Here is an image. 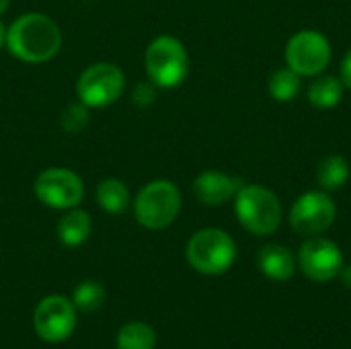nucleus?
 <instances>
[{
  "instance_id": "obj_1",
  "label": "nucleus",
  "mask_w": 351,
  "mask_h": 349,
  "mask_svg": "<svg viewBox=\"0 0 351 349\" xmlns=\"http://www.w3.org/2000/svg\"><path fill=\"white\" fill-rule=\"evenodd\" d=\"M6 47L14 58L27 64H43L60 51L62 31L47 14L27 12L8 27Z\"/></svg>"
},
{
  "instance_id": "obj_2",
  "label": "nucleus",
  "mask_w": 351,
  "mask_h": 349,
  "mask_svg": "<svg viewBox=\"0 0 351 349\" xmlns=\"http://www.w3.org/2000/svg\"><path fill=\"white\" fill-rule=\"evenodd\" d=\"M234 212L239 222L257 237H267L282 224L278 195L261 185H243L234 195Z\"/></svg>"
},
{
  "instance_id": "obj_3",
  "label": "nucleus",
  "mask_w": 351,
  "mask_h": 349,
  "mask_svg": "<svg viewBox=\"0 0 351 349\" xmlns=\"http://www.w3.org/2000/svg\"><path fill=\"white\" fill-rule=\"evenodd\" d=\"M181 212V193L173 181L156 179L140 189L134 202L136 220L148 230L171 226Z\"/></svg>"
},
{
  "instance_id": "obj_4",
  "label": "nucleus",
  "mask_w": 351,
  "mask_h": 349,
  "mask_svg": "<svg viewBox=\"0 0 351 349\" xmlns=\"http://www.w3.org/2000/svg\"><path fill=\"white\" fill-rule=\"evenodd\" d=\"M237 259L234 239L220 228H204L187 243L189 265L204 276H220L232 267Z\"/></svg>"
},
{
  "instance_id": "obj_5",
  "label": "nucleus",
  "mask_w": 351,
  "mask_h": 349,
  "mask_svg": "<svg viewBox=\"0 0 351 349\" xmlns=\"http://www.w3.org/2000/svg\"><path fill=\"white\" fill-rule=\"evenodd\" d=\"M144 66L148 78L158 88H175L187 78L189 53L177 37L160 35L148 45Z\"/></svg>"
},
{
  "instance_id": "obj_6",
  "label": "nucleus",
  "mask_w": 351,
  "mask_h": 349,
  "mask_svg": "<svg viewBox=\"0 0 351 349\" xmlns=\"http://www.w3.org/2000/svg\"><path fill=\"white\" fill-rule=\"evenodd\" d=\"M125 88V76L119 66L99 62L88 66L76 82V97L88 109L113 105Z\"/></svg>"
},
{
  "instance_id": "obj_7",
  "label": "nucleus",
  "mask_w": 351,
  "mask_h": 349,
  "mask_svg": "<svg viewBox=\"0 0 351 349\" xmlns=\"http://www.w3.org/2000/svg\"><path fill=\"white\" fill-rule=\"evenodd\" d=\"M33 191H35L37 200L47 208L72 210L84 197V183L70 169L51 167L37 175V179L33 183Z\"/></svg>"
},
{
  "instance_id": "obj_8",
  "label": "nucleus",
  "mask_w": 351,
  "mask_h": 349,
  "mask_svg": "<svg viewBox=\"0 0 351 349\" xmlns=\"http://www.w3.org/2000/svg\"><path fill=\"white\" fill-rule=\"evenodd\" d=\"M337 216L333 197L325 191L302 193L290 210V226L300 237H321L331 228Z\"/></svg>"
},
{
  "instance_id": "obj_9",
  "label": "nucleus",
  "mask_w": 351,
  "mask_h": 349,
  "mask_svg": "<svg viewBox=\"0 0 351 349\" xmlns=\"http://www.w3.org/2000/svg\"><path fill=\"white\" fill-rule=\"evenodd\" d=\"M286 62L300 76H317L331 62V43L321 31H298L286 45Z\"/></svg>"
},
{
  "instance_id": "obj_10",
  "label": "nucleus",
  "mask_w": 351,
  "mask_h": 349,
  "mask_svg": "<svg viewBox=\"0 0 351 349\" xmlns=\"http://www.w3.org/2000/svg\"><path fill=\"white\" fill-rule=\"evenodd\" d=\"M33 327L37 335L47 344L66 341L76 327V306L60 294L43 298L33 315Z\"/></svg>"
},
{
  "instance_id": "obj_11",
  "label": "nucleus",
  "mask_w": 351,
  "mask_h": 349,
  "mask_svg": "<svg viewBox=\"0 0 351 349\" xmlns=\"http://www.w3.org/2000/svg\"><path fill=\"white\" fill-rule=\"evenodd\" d=\"M298 265L302 274L313 282H331L339 276L343 267L341 249L321 237H308V241L298 251Z\"/></svg>"
},
{
  "instance_id": "obj_12",
  "label": "nucleus",
  "mask_w": 351,
  "mask_h": 349,
  "mask_svg": "<svg viewBox=\"0 0 351 349\" xmlns=\"http://www.w3.org/2000/svg\"><path fill=\"white\" fill-rule=\"evenodd\" d=\"M241 187L243 183L239 177H232L220 171H204L193 181V193L206 206H222L228 200H234Z\"/></svg>"
},
{
  "instance_id": "obj_13",
  "label": "nucleus",
  "mask_w": 351,
  "mask_h": 349,
  "mask_svg": "<svg viewBox=\"0 0 351 349\" xmlns=\"http://www.w3.org/2000/svg\"><path fill=\"white\" fill-rule=\"evenodd\" d=\"M257 263H259L261 274L274 282H286L296 272L294 255L290 253V249H286L282 245H265L259 251Z\"/></svg>"
},
{
  "instance_id": "obj_14",
  "label": "nucleus",
  "mask_w": 351,
  "mask_h": 349,
  "mask_svg": "<svg viewBox=\"0 0 351 349\" xmlns=\"http://www.w3.org/2000/svg\"><path fill=\"white\" fill-rule=\"evenodd\" d=\"M90 230H93V220L84 210L72 208L58 222V239L64 247H72V249L80 247L90 237Z\"/></svg>"
},
{
  "instance_id": "obj_15",
  "label": "nucleus",
  "mask_w": 351,
  "mask_h": 349,
  "mask_svg": "<svg viewBox=\"0 0 351 349\" xmlns=\"http://www.w3.org/2000/svg\"><path fill=\"white\" fill-rule=\"evenodd\" d=\"M132 195L128 185L121 179L109 177L103 179L97 187V204L107 212V214H123L130 208Z\"/></svg>"
},
{
  "instance_id": "obj_16",
  "label": "nucleus",
  "mask_w": 351,
  "mask_h": 349,
  "mask_svg": "<svg viewBox=\"0 0 351 349\" xmlns=\"http://www.w3.org/2000/svg\"><path fill=\"white\" fill-rule=\"evenodd\" d=\"M348 179H350V163L343 156L331 154L321 160L317 171V181L325 191L341 189L348 183Z\"/></svg>"
},
{
  "instance_id": "obj_17",
  "label": "nucleus",
  "mask_w": 351,
  "mask_h": 349,
  "mask_svg": "<svg viewBox=\"0 0 351 349\" xmlns=\"http://www.w3.org/2000/svg\"><path fill=\"white\" fill-rule=\"evenodd\" d=\"M343 97V82L335 76H321L308 86V101L317 109H333Z\"/></svg>"
},
{
  "instance_id": "obj_18",
  "label": "nucleus",
  "mask_w": 351,
  "mask_h": 349,
  "mask_svg": "<svg viewBox=\"0 0 351 349\" xmlns=\"http://www.w3.org/2000/svg\"><path fill=\"white\" fill-rule=\"evenodd\" d=\"M117 349H154L156 333L146 323H128L117 333Z\"/></svg>"
},
{
  "instance_id": "obj_19",
  "label": "nucleus",
  "mask_w": 351,
  "mask_h": 349,
  "mask_svg": "<svg viewBox=\"0 0 351 349\" xmlns=\"http://www.w3.org/2000/svg\"><path fill=\"white\" fill-rule=\"evenodd\" d=\"M298 93H300V74L298 72H294L292 68H280L271 74L269 95L276 101L288 103V101L296 99Z\"/></svg>"
},
{
  "instance_id": "obj_20",
  "label": "nucleus",
  "mask_w": 351,
  "mask_h": 349,
  "mask_svg": "<svg viewBox=\"0 0 351 349\" xmlns=\"http://www.w3.org/2000/svg\"><path fill=\"white\" fill-rule=\"evenodd\" d=\"M72 304L82 311V313H95L105 304V290L99 282H82L76 286L74 296H72Z\"/></svg>"
},
{
  "instance_id": "obj_21",
  "label": "nucleus",
  "mask_w": 351,
  "mask_h": 349,
  "mask_svg": "<svg viewBox=\"0 0 351 349\" xmlns=\"http://www.w3.org/2000/svg\"><path fill=\"white\" fill-rule=\"evenodd\" d=\"M88 107L80 101L76 103H70L64 111H62V117H60V125L62 130H66L68 134H78L80 130H84L88 125Z\"/></svg>"
},
{
  "instance_id": "obj_22",
  "label": "nucleus",
  "mask_w": 351,
  "mask_h": 349,
  "mask_svg": "<svg viewBox=\"0 0 351 349\" xmlns=\"http://www.w3.org/2000/svg\"><path fill=\"white\" fill-rule=\"evenodd\" d=\"M132 101L138 105V107H148L156 101V84L150 80V82H138L134 93H132Z\"/></svg>"
},
{
  "instance_id": "obj_23",
  "label": "nucleus",
  "mask_w": 351,
  "mask_h": 349,
  "mask_svg": "<svg viewBox=\"0 0 351 349\" xmlns=\"http://www.w3.org/2000/svg\"><path fill=\"white\" fill-rule=\"evenodd\" d=\"M341 82H343V86L351 88V49L341 62Z\"/></svg>"
},
{
  "instance_id": "obj_24",
  "label": "nucleus",
  "mask_w": 351,
  "mask_h": 349,
  "mask_svg": "<svg viewBox=\"0 0 351 349\" xmlns=\"http://www.w3.org/2000/svg\"><path fill=\"white\" fill-rule=\"evenodd\" d=\"M339 278H341L343 286L351 290V265H348V267H341V272H339Z\"/></svg>"
},
{
  "instance_id": "obj_25",
  "label": "nucleus",
  "mask_w": 351,
  "mask_h": 349,
  "mask_svg": "<svg viewBox=\"0 0 351 349\" xmlns=\"http://www.w3.org/2000/svg\"><path fill=\"white\" fill-rule=\"evenodd\" d=\"M6 31H8V29H6V27H4V23L0 21V47H2V45H6Z\"/></svg>"
},
{
  "instance_id": "obj_26",
  "label": "nucleus",
  "mask_w": 351,
  "mask_h": 349,
  "mask_svg": "<svg viewBox=\"0 0 351 349\" xmlns=\"http://www.w3.org/2000/svg\"><path fill=\"white\" fill-rule=\"evenodd\" d=\"M8 4H10V0H0V14H4V12H6Z\"/></svg>"
}]
</instances>
